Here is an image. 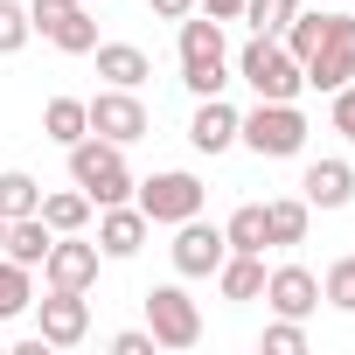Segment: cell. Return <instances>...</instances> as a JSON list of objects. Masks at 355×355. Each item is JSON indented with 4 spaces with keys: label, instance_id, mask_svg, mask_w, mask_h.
Returning <instances> with one entry per match:
<instances>
[{
    "label": "cell",
    "instance_id": "obj_5",
    "mask_svg": "<svg viewBox=\"0 0 355 355\" xmlns=\"http://www.w3.org/2000/svg\"><path fill=\"white\" fill-rule=\"evenodd\" d=\"M237 77H244L258 98H279V105L306 91V77H300V56H293L279 35H251V42H244V56H237Z\"/></svg>",
    "mask_w": 355,
    "mask_h": 355
},
{
    "label": "cell",
    "instance_id": "obj_13",
    "mask_svg": "<svg viewBox=\"0 0 355 355\" xmlns=\"http://www.w3.org/2000/svg\"><path fill=\"white\" fill-rule=\"evenodd\" d=\"M35 334H42L49 348H77V341L91 334L84 293H49V300H35Z\"/></svg>",
    "mask_w": 355,
    "mask_h": 355
},
{
    "label": "cell",
    "instance_id": "obj_23",
    "mask_svg": "<svg viewBox=\"0 0 355 355\" xmlns=\"http://www.w3.org/2000/svg\"><path fill=\"white\" fill-rule=\"evenodd\" d=\"M35 306V272L15 265V258H0V320H21Z\"/></svg>",
    "mask_w": 355,
    "mask_h": 355
},
{
    "label": "cell",
    "instance_id": "obj_29",
    "mask_svg": "<svg viewBox=\"0 0 355 355\" xmlns=\"http://www.w3.org/2000/svg\"><path fill=\"white\" fill-rule=\"evenodd\" d=\"M265 355H306V327L300 320H272L265 327Z\"/></svg>",
    "mask_w": 355,
    "mask_h": 355
},
{
    "label": "cell",
    "instance_id": "obj_31",
    "mask_svg": "<svg viewBox=\"0 0 355 355\" xmlns=\"http://www.w3.org/2000/svg\"><path fill=\"white\" fill-rule=\"evenodd\" d=\"M112 355H153V334L146 327H125V334H112Z\"/></svg>",
    "mask_w": 355,
    "mask_h": 355
},
{
    "label": "cell",
    "instance_id": "obj_26",
    "mask_svg": "<svg viewBox=\"0 0 355 355\" xmlns=\"http://www.w3.org/2000/svg\"><path fill=\"white\" fill-rule=\"evenodd\" d=\"M293 15H300V0H244L237 21H251V35H286Z\"/></svg>",
    "mask_w": 355,
    "mask_h": 355
},
{
    "label": "cell",
    "instance_id": "obj_17",
    "mask_svg": "<svg viewBox=\"0 0 355 355\" xmlns=\"http://www.w3.org/2000/svg\"><path fill=\"white\" fill-rule=\"evenodd\" d=\"M91 56H98V77H105V84H119V91H139V84L153 77L146 49H132V42H98Z\"/></svg>",
    "mask_w": 355,
    "mask_h": 355
},
{
    "label": "cell",
    "instance_id": "obj_25",
    "mask_svg": "<svg viewBox=\"0 0 355 355\" xmlns=\"http://www.w3.org/2000/svg\"><path fill=\"white\" fill-rule=\"evenodd\" d=\"M306 196H279V202H265V223H272V244H306Z\"/></svg>",
    "mask_w": 355,
    "mask_h": 355
},
{
    "label": "cell",
    "instance_id": "obj_19",
    "mask_svg": "<svg viewBox=\"0 0 355 355\" xmlns=\"http://www.w3.org/2000/svg\"><path fill=\"white\" fill-rule=\"evenodd\" d=\"M216 286H223V300H258L265 293V251H230L216 265Z\"/></svg>",
    "mask_w": 355,
    "mask_h": 355
},
{
    "label": "cell",
    "instance_id": "obj_21",
    "mask_svg": "<svg viewBox=\"0 0 355 355\" xmlns=\"http://www.w3.org/2000/svg\"><path fill=\"white\" fill-rule=\"evenodd\" d=\"M42 132H49L56 146H77V139L91 132V112H84V98H49V105H42Z\"/></svg>",
    "mask_w": 355,
    "mask_h": 355
},
{
    "label": "cell",
    "instance_id": "obj_14",
    "mask_svg": "<svg viewBox=\"0 0 355 355\" xmlns=\"http://www.w3.org/2000/svg\"><path fill=\"white\" fill-rule=\"evenodd\" d=\"M300 196H306V209H348L355 202V167L348 160H313L300 174Z\"/></svg>",
    "mask_w": 355,
    "mask_h": 355
},
{
    "label": "cell",
    "instance_id": "obj_22",
    "mask_svg": "<svg viewBox=\"0 0 355 355\" xmlns=\"http://www.w3.org/2000/svg\"><path fill=\"white\" fill-rule=\"evenodd\" d=\"M223 244H230V251H265V244H272L265 202H244V209H230V223H223Z\"/></svg>",
    "mask_w": 355,
    "mask_h": 355
},
{
    "label": "cell",
    "instance_id": "obj_9",
    "mask_svg": "<svg viewBox=\"0 0 355 355\" xmlns=\"http://www.w3.org/2000/svg\"><path fill=\"white\" fill-rule=\"evenodd\" d=\"M167 258H174V272H182V279H216V265L230 258V244H223V223H202V216L174 223V244H167Z\"/></svg>",
    "mask_w": 355,
    "mask_h": 355
},
{
    "label": "cell",
    "instance_id": "obj_3",
    "mask_svg": "<svg viewBox=\"0 0 355 355\" xmlns=\"http://www.w3.org/2000/svg\"><path fill=\"white\" fill-rule=\"evenodd\" d=\"M182 84H189L196 98H223V84H230L223 21H209V15H182Z\"/></svg>",
    "mask_w": 355,
    "mask_h": 355
},
{
    "label": "cell",
    "instance_id": "obj_4",
    "mask_svg": "<svg viewBox=\"0 0 355 355\" xmlns=\"http://www.w3.org/2000/svg\"><path fill=\"white\" fill-rule=\"evenodd\" d=\"M237 139L258 153V160H293L300 146H306V112L286 98H258L251 112H237Z\"/></svg>",
    "mask_w": 355,
    "mask_h": 355
},
{
    "label": "cell",
    "instance_id": "obj_16",
    "mask_svg": "<svg viewBox=\"0 0 355 355\" xmlns=\"http://www.w3.org/2000/svg\"><path fill=\"white\" fill-rule=\"evenodd\" d=\"M189 146H196V153H223V146H237V112H230L223 98H202L196 119H189Z\"/></svg>",
    "mask_w": 355,
    "mask_h": 355
},
{
    "label": "cell",
    "instance_id": "obj_28",
    "mask_svg": "<svg viewBox=\"0 0 355 355\" xmlns=\"http://www.w3.org/2000/svg\"><path fill=\"white\" fill-rule=\"evenodd\" d=\"M28 35H35L28 28V8H21V0H0V56H15Z\"/></svg>",
    "mask_w": 355,
    "mask_h": 355
},
{
    "label": "cell",
    "instance_id": "obj_11",
    "mask_svg": "<svg viewBox=\"0 0 355 355\" xmlns=\"http://www.w3.org/2000/svg\"><path fill=\"white\" fill-rule=\"evenodd\" d=\"M98 244H84V230H70V237H56L49 244V258H42V286L49 293H91L98 286Z\"/></svg>",
    "mask_w": 355,
    "mask_h": 355
},
{
    "label": "cell",
    "instance_id": "obj_8",
    "mask_svg": "<svg viewBox=\"0 0 355 355\" xmlns=\"http://www.w3.org/2000/svg\"><path fill=\"white\" fill-rule=\"evenodd\" d=\"M28 28L42 42H56L63 56H91L98 49V21L84 15V0H28Z\"/></svg>",
    "mask_w": 355,
    "mask_h": 355
},
{
    "label": "cell",
    "instance_id": "obj_32",
    "mask_svg": "<svg viewBox=\"0 0 355 355\" xmlns=\"http://www.w3.org/2000/svg\"><path fill=\"white\" fill-rule=\"evenodd\" d=\"M196 8H202L209 21H237V15H244V0H196Z\"/></svg>",
    "mask_w": 355,
    "mask_h": 355
},
{
    "label": "cell",
    "instance_id": "obj_30",
    "mask_svg": "<svg viewBox=\"0 0 355 355\" xmlns=\"http://www.w3.org/2000/svg\"><path fill=\"white\" fill-rule=\"evenodd\" d=\"M327 98H334V105H327V119H334V132H341V139L355 146V77H348L341 91H327Z\"/></svg>",
    "mask_w": 355,
    "mask_h": 355
},
{
    "label": "cell",
    "instance_id": "obj_34",
    "mask_svg": "<svg viewBox=\"0 0 355 355\" xmlns=\"http://www.w3.org/2000/svg\"><path fill=\"white\" fill-rule=\"evenodd\" d=\"M0 244H8V216H0Z\"/></svg>",
    "mask_w": 355,
    "mask_h": 355
},
{
    "label": "cell",
    "instance_id": "obj_20",
    "mask_svg": "<svg viewBox=\"0 0 355 355\" xmlns=\"http://www.w3.org/2000/svg\"><path fill=\"white\" fill-rule=\"evenodd\" d=\"M35 216H42V223H49L56 237H70V230H84V223H91V196H84V189L70 182V189L42 196V209H35Z\"/></svg>",
    "mask_w": 355,
    "mask_h": 355
},
{
    "label": "cell",
    "instance_id": "obj_1",
    "mask_svg": "<svg viewBox=\"0 0 355 355\" xmlns=\"http://www.w3.org/2000/svg\"><path fill=\"white\" fill-rule=\"evenodd\" d=\"M279 42L300 56V77L313 91H341L355 77V15H293Z\"/></svg>",
    "mask_w": 355,
    "mask_h": 355
},
{
    "label": "cell",
    "instance_id": "obj_27",
    "mask_svg": "<svg viewBox=\"0 0 355 355\" xmlns=\"http://www.w3.org/2000/svg\"><path fill=\"white\" fill-rule=\"evenodd\" d=\"M320 300H327L334 313H355V251L327 265V279H320Z\"/></svg>",
    "mask_w": 355,
    "mask_h": 355
},
{
    "label": "cell",
    "instance_id": "obj_15",
    "mask_svg": "<svg viewBox=\"0 0 355 355\" xmlns=\"http://www.w3.org/2000/svg\"><path fill=\"white\" fill-rule=\"evenodd\" d=\"M146 216H139V202H112L105 216H98V251L105 258H139V244H146Z\"/></svg>",
    "mask_w": 355,
    "mask_h": 355
},
{
    "label": "cell",
    "instance_id": "obj_24",
    "mask_svg": "<svg viewBox=\"0 0 355 355\" xmlns=\"http://www.w3.org/2000/svg\"><path fill=\"white\" fill-rule=\"evenodd\" d=\"M42 209V182H35V174H21V167H8V174H0V216H35Z\"/></svg>",
    "mask_w": 355,
    "mask_h": 355
},
{
    "label": "cell",
    "instance_id": "obj_2",
    "mask_svg": "<svg viewBox=\"0 0 355 355\" xmlns=\"http://www.w3.org/2000/svg\"><path fill=\"white\" fill-rule=\"evenodd\" d=\"M70 153V182L98 202V209H112V202H125L132 196V167H125V146H112V139H98V132H84L77 146H63Z\"/></svg>",
    "mask_w": 355,
    "mask_h": 355
},
{
    "label": "cell",
    "instance_id": "obj_33",
    "mask_svg": "<svg viewBox=\"0 0 355 355\" xmlns=\"http://www.w3.org/2000/svg\"><path fill=\"white\" fill-rule=\"evenodd\" d=\"M146 8H153L160 21H182V15H196V0H146Z\"/></svg>",
    "mask_w": 355,
    "mask_h": 355
},
{
    "label": "cell",
    "instance_id": "obj_7",
    "mask_svg": "<svg viewBox=\"0 0 355 355\" xmlns=\"http://www.w3.org/2000/svg\"><path fill=\"white\" fill-rule=\"evenodd\" d=\"M146 334H153V348H196L202 341V306L182 286H153L146 293Z\"/></svg>",
    "mask_w": 355,
    "mask_h": 355
},
{
    "label": "cell",
    "instance_id": "obj_10",
    "mask_svg": "<svg viewBox=\"0 0 355 355\" xmlns=\"http://www.w3.org/2000/svg\"><path fill=\"white\" fill-rule=\"evenodd\" d=\"M84 112H91V132L98 139H112V146H132V139H146V105H139V91H98V98H84Z\"/></svg>",
    "mask_w": 355,
    "mask_h": 355
},
{
    "label": "cell",
    "instance_id": "obj_12",
    "mask_svg": "<svg viewBox=\"0 0 355 355\" xmlns=\"http://www.w3.org/2000/svg\"><path fill=\"white\" fill-rule=\"evenodd\" d=\"M279 320H306L313 306H320V279L306 272V265H279V272H265V293H258Z\"/></svg>",
    "mask_w": 355,
    "mask_h": 355
},
{
    "label": "cell",
    "instance_id": "obj_6",
    "mask_svg": "<svg viewBox=\"0 0 355 355\" xmlns=\"http://www.w3.org/2000/svg\"><path fill=\"white\" fill-rule=\"evenodd\" d=\"M132 202H139L146 223H189V216H202L209 189L196 182L189 167H167V174H146V182H132Z\"/></svg>",
    "mask_w": 355,
    "mask_h": 355
},
{
    "label": "cell",
    "instance_id": "obj_18",
    "mask_svg": "<svg viewBox=\"0 0 355 355\" xmlns=\"http://www.w3.org/2000/svg\"><path fill=\"white\" fill-rule=\"evenodd\" d=\"M49 244H56V230H49L42 216H15V223H8V244H0V258H15V265L35 272V265L49 258Z\"/></svg>",
    "mask_w": 355,
    "mask_h": 355
}]
</instances>
